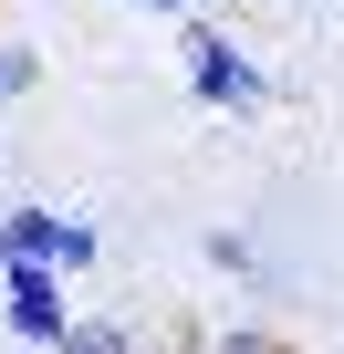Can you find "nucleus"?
<instances>
[{"instance_id":"8","label":"nucleus","mask_w":344,"mask_h":354,"mask_svg":"<svg viewBox=\"0 0 344 354\" xmlns=\"http://www.w3.org/2000/svg\"><path fill=\"white\" fill-rule=\"evenodd\" d=\"M136 11H156V21H188V11H199V0H136Z\"/></svg>"},{"instance_id":"2","label":"nucleus","mask_w":344,"mask_h":354,"mask_svg":"<svg viewBox=\"0 0 344 354\" xmlns=\"http://www.w3.org/2000/svg\"><path fill=\"white\" fill-rule=\"evenodd\" d=\"M0 261H53L63 281L105 261V230L84 209H42V198H0Z\"/></svg>"},{"instance_id":"4","label":"nucleus","mask_w":344,"mask_h":354,"mask_svg":"<svg viewBox=\"0 0 344 354\" xmlns=\"http://www.w3.org/2000/svg\"><path fill=\"white\" fill-rule=\"evenodd\" d=\"M53 354H146V344H136V323H105V313H73V333H63Z\"/></svg>"},{"instance_id":"5","label":"nucleus","mask_w":344,"mask_h":354,"mask_svg":"<svg viewBox=\"0 0 344 354\" xmlns=\"http://www.w3.org/2000/svg\"><path fill=\"white\" fill-rule=\"evenodd\" d=\"M32 84H42V53H32V42H11V32H0V104H21Z\"/></svg>"},{"instance_id":"3","label":"nucleus","mask_w":344,"mask_h":354,"mask_svg":"<svg viewBox=\"0 0 344 354\" xmlns=\"http://www.w3.org/2000/svg\"><path fill=\"white\" fill-rule=\"evenodd\" d=\"M0 313H11V344H32V354H53L73 333V302H63L53 261H0Z\"/></svg>"},{"instance_id":"7","label":"nucleus","mask_w":344,"mask_h":354,"mask_svg":"<svg viewBox=\"0 0 344 354\" xmlns=\"http://www.w3.org/2000/svg\"><path fill=\"white\" fill-rule=\"evenodd\" d=\"M209 354H292V344H282V333H271V323H230V333H219V344H209Z\"/></svg>"},{"instance_id":"1","label":"nucleus","mask_w":344,"mask_h":354,"mask_svg":"<svg viewBox=\"0 0 344 354\" xmlns=\"http://www.w3.org/2000/svg\"><path fill=\"white\" fill-rule=\"evenodd\" d=\"M178 63H188V94H199L209 115H261V104L282 94V84H271V73H261L219 21H199V11L178 21Z\"/></svg>"},{"instance_id":"6","label":"nucleus","mask_w":344,"mask_h":354,"mask_svg":"<svg viewBox=\"0 0 344 354\" xmlns=\"http://www.w3.org/2000/svg\"><path fill=\"white\" fill-rule=\"evenodd\" d=\"M209 261H219L230 281H261V240H251V230H209Z\"/></svg>"}]
</instances>
